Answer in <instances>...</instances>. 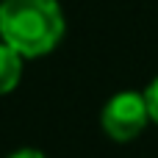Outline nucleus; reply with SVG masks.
<instances>
[{"label": "nucleus", "instance_id": "obj_1", "mask_svg": "<svg viewBox=\"0 0 158 158\" xmlns=\"http://www.w3.org/2000/svg\"><path fill=\"white\" fill-rule=\"evenodd\" d=\"M0 39L22 58L50 53L64 36V14L56 0H3Z\"/></svg>", "mask_w": 158, "mask_h": 158}, {"label": "nucleus", "instance_id": "obj_2", "mask_svg": "<svg viewBox=\"0 0 158 158\" xmlns=\"http://www.w3.org/2000/svg\"><path fill=\"white\" fill-rule=\"evenodd\" d=\"M150 119V106L142 92H119L114 94L100 114L103 131L114 142H131L136 139Z\"/></svg>", "mask_w": 158, "mask_h": 158}, {"label": "nucleus", "instance_id": "obj_3", "mask_svg": "<svg viewBox=\"0 0 158 158\" xmlns=\"http://www.w3.org/2000/svg\"><path fill=\"white\" fill-rule=\"evenodd\" d=\"M19 75H22V56L0 42V94H8L17 83H19Z\"/></svg>", "mask_w": 158, "mask_h": 158}, {"label": "nucleus", "instance_id": "obj_4", "mask_svg": "<svg viewBox=\"0 0 158 158\" xmlns=\"http://www.w3.org/2000/svg\"><path fill=\"white\" fill-rule=\"evenodd\" d=\"M144 97H147V106H150V119H153V122H158V78L147 86Z\"/></svg>", "mask_w": 158, "mask_h": 158}, {"label": "nucleus", "instance_id": "obj_5", "mask_svg": "<svg viewBox=\"0 0 158 158\" xmlns=\"http://www.w3.org/2000/svg\"><path fill=\"white\" fill-rule=\"evenodd\" d=\"M8 158H44V153H39V150H31V147H25V150H17V153H11Z\"/></svg>", "mask_w": 158, "mask_h": 158}, {"label": "nucleus", "instance_id": "obj_6", "mask_svg": "<svg viewBox=\"0 0 158 158\" xmlns=\"http://www.w3.org/2000/svg\"><path fill=\"white\" fill-rule=\"evenodd\" d=\"M0 31H3V14H0Z\"/></svg>", "mask_w": 158, "mask_h": 158}]
</instances>
